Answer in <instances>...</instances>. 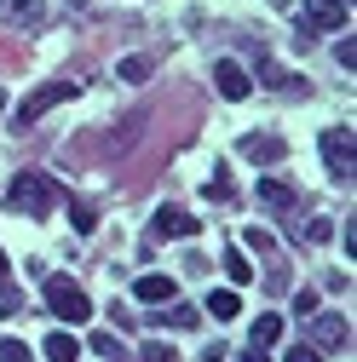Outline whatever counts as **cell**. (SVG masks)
I'll use <instances>...</instances> for the list:
<instances>
[{
    "label": "cell",
    "instance_id": "4",
    "mask_svg": "<svg viewBox=\"0 0 357 362\" xmlns=\"http://www.w3.org/2000/svg\"><path fill=\"white\" fill-rule=\"evenodd\" d=\"M323 167H329L334 178H351V167H357V139H351V127H329V132H323Z\"/></svg>",
    "mask_w": 357,
    "mask_h": 362
},
{
    "label": "cell",
    "instance_id": "14",
    "mask_svg": "<svg viewBox=\"0 0 357 362\" xmlns=\"http://www.w3.org/2000/svg\"><path fill=\"white\" fill-rule=\"evenodd\" d=\"M283 339V316L277 310H265V316H254V351H265V345H277Z\"/></svg>",
    "mask_w": 357,
    "mask_h": 362
},
{
    "label": "cell",
    "instance_id": "21",
    "mask_svg": "<svg viewBox=\"0 0 357 362\" xmlns=\"http://www.w3.org/2000/svg\"><path fill=\"white\" fill-rule=\"evenodd\" d=\"M139 356H144V362H173V356H178V351H173V345H167V339H150V345H144V351H139Z\"/></svg>",
    "mask_w": 357,
    "mask_h": 362
},
{
    "label": "cell",
    "instance_id": "3",
    "mask_svg": "<svg viewBox=\"0 0 357 362\" xmlns=\"http://www.w3.org/2000/svg\"><path fill=\"white\" fill-rule=\"evenodd\" d=\"M75 93H81V81H47V86H35V93L18 104V127H35L47 110H58V104L75 98Z\"/></svg>",
    "mask_w": 357,
    "mask_h": 362
},
{
    "label": "cell",
    "instance_id": "23",
    "mask_svg": "<svg viewBox=\"0 0 357 362\" xmlns=\"http://www.w3.org/2000/svg\"><path fill=\"white\" fill-rule=\"evenodd\" d=\"M334 58H340V64H346V75H351V69H357V40H351V35H346V40H340V47H334Z\"/></svg>",
    "mask_w": 357,
    "mask_h": 362
},
{
    "label": "cell",
    "instance_id": "8",
    "mask_svg": "<svg viewBox=\"0 0 357 362\" xmlns=\"http://www.w3.org/2000/svg\"><path fill=\"white\" fill-rule=\"evenodd\" d=\"M300 18H305V29H340L346 23V0H305Z\"/></svg>",
    "mask_w": 357,
    "mask_h": 362
},
{
    "label": "cell",
    "instance_id": "9",
    "mask_svg": "<svg viewBox=\"0 0 357 362\" xmlns=\"http://www.w3.org/2000/svg\"><path fill=\"white\" fill-rule=\"evenodd\" d=\"M0 18L18 29H40L47 23V0H0Z\"/></svg>",
    "mask_w": 357,
    "mask_h": 362
},
{
    "label": "cell",
    "instance_id": "13",
    "mask_svg": "<svg viewBox=\"0 0 357 362\" xmlns=\"http://www.w3.org/2000/svg\"><path fill=\"white\" fill-rule=\"evenodd\" d=\"M213 322H231V316H242V299H237V288H219V293H208V305H202Z\"/></svg>",
    "mask_w": 357,
    "mask_h": 362
},
{
    "label": "cell",
    "instance_id": "20",
    "mask_svg": "<svg viewBox=\"0 0 357 362\" xmlns=\"http://www.w3.org/2000/svg\"><path fill=\"white\" fill-rule=\"evenodd\" d=\"M0 316H23V293L12 282H0Z\"/></svg>",
    "mask_w": 357,
    "mask_h": 362
},
{
    "label": "cell",
    "instance_id": "1",
    "mask_svg": "<svg viewBox=\"0 0 357 362\" xmlns=\"http://www.w3.org/2000/svg\"><path fill=\"white\" fill-rule=\"evenodd\" d=\"M6 202H12L23 218H52V207H58V185H52L47 173H18L12 190H6Z\"/></svg>",
    "mask_w": 357,
    "mask_h": 362
},
{
    "label": "cell",
    "instance_id": "15",
    "mask_svg": "<svg viewBox=\"0 0 357 362\" xmlns=\"http://www.w3.org/2000/svg\"><path fill=\"white\" fill-rule=\"evenodd\" d=\"M47 362H81V339L75 334H47Z\"/></svg>",
    "mask_w": 357,
    "mask_h": 362
},
{
    "label": "cell",
    "instance_id": "24",
    "mask_svg": "<svg viewBox=\"0 0 357 362\" xmlns=\"http://www.w3.org/2000/svg\"><path fill=\"white\" fill-rule=\"evenodd\" d=\"M283 362H323V351H317V345H288Z\"/></svg>",
    "mask_w": 357,
    "mask_h": 362
},
{
    "label": "cell",
    "instance_id": "10",
    "mask_svg": "<svg viewBox=\"0 0 357 362\" xmlns=\"http://www.w3.org/2000/svg\"><path fill=\"white\" fill-rule=\"evenodd\" d=\"M173 276H156V270H150V276H139V282H132V299H139V305H173Z\"/></svg>",
    "mask_w": 357,
    "mask_h": 362
},
{
    "label": "cell",
    "instance_id": "11",
    "mask_svg": "<svg viewBox=\"0 0 357 362\" xmlns=\"http://www.w3.org/2000/svg\"><path fill=\"white\" fill-rule=\"evenodd\" d=\"M311 334H317V345H346V316H334V310H317L311 316Z\"/></svg>",
    "mask_w": 357,
    "mask_h": 362
},
{
    "label": "cell",
    "instance_id": "17",
    "mask_svg": "<svg viewBox=\"0 0 357 362\" xmlns=\"http://www.w3.org/2000/svg\"><path fill=\"white\" fill-rule=\"evenodd\" d=\"M225 270H231V282H237V288H242V282H254V264L242 259V247H231V253H225Z\"/></svg>",
    "mask_w": 357,
    "mask_h": 362
},
{
    "label": "cell",
    "instance_id": "26",
    "mask_svg": "<svg viewBox=\"0 0 357 362\" xmlns=\"http://www.w3.org/2000/svg\"><path fill=\"white\" fill-rule=\"evenodd\" d=\"M294 310H300V316H317V288H300V299H294Z\"/></svg>",
    "mask_w": 357,
    "mask_h": 362
},
{
    "label": "cell",
    "instance_id": "29",
    "mask_svg": "<svg viewBox=\"0 0 357 362\" xmlns=\"http://www.w3.org/2000/svg\"><path fill=\"white\" fill-rule=\"evenodd\" d=\"M6 270H12V264H6V253H0V282H6Z\"/></svg>",
    "mask_w": 357,
    "mask_h": 362
},
{
    "label": "cell",
    "instance_id": "12",
    "mask_svg": "<svg viewBox=\"0 0 357 362\" xmlns=\"http://www.w3.org/2000/svg\"><path fill=\"white\" fill-rule=\"evenodd\" d=\"M254 196H259L265 207H277V213H288V207H294V190L283 185V178H259V185H254Z\"/></svg>",
    "mask_w": 357,
    "mask_h": 362
},
{
    "label": "cell",
    "instance_id": "16",
    "mask_svg": "<svg viewBox=\"0 0 357 362\" xmlns=\"http://www.w3.org/2000/svg\"><path fill=\"white\" fill-rule=\"evenodd\" d=\"M86 345H93V351H98L104 362H132V356H127V345H121L115 334H93V339H86Z\"/></svg>",
    "mask_w": 357,
    "mask_h": 362
},
{
    "label": "cell",
    "instance_id": "25",
    "mask_svg": "<svg viewBox=\"0 0 357 362\" xmlns=\"http://www.w3.org/2000/svg\"><path fill=\"white\" fill-rule=\"evenodd\" d=\"M329 236H334L329 218H311V224H305V242H329Z\"/></svg>",
    "mask_w": 357,
    "mask_h": 362
},
{
    "label": "cell",
    "instance_id": "5",
    "mask_svg": "<svg viewBox=\"0 0 357 362\" xmlns=\"http://www.w3.org/2000/svg\"><path fill=\"white\" fill-rule=\"evenodd\" d=\"M213 86H219V98H231V104H242V98L254 93V81H248V69H242L237 58H219V64H213Z\"/></svg>",
    "mask_w": 357,
    "mask_h": 362
},
{
    "label": "cell",
    "instance_id": "22",
    "mask_svg": "<svg viewBox=\"0 0 357 362\" xmlns=\"http://www.w3.org/2000/svg\"><path fill=\"white\" fill-rule=\"evenodd\" d=\"M0 362H29V345L23 339H0Z\"/></svg>",
    "mask_w": 357,
    "mask_h": 362
},
{
    "label": "cell",
    "instance_id": "2",
    "mask_svg": "<svg viewBox=\"0 0 357 362\" xmlns=\"http://www.w3.org/2000/svg\"><path fill=\"white\" fill-rule=\"evenodd\" d=\"M47 310L58 316V322H86L93 316V299H86V288L81 282H69V276H47Z\"/></svg>",
    "mask_w": 357,
    "mask_h": 362
},
{
    "label": "cell",
    "instance_id": "7",
    "mask_svg": "<svg viewBox=\"0 0 357 362\" xmlns=\"http://www.w3.org/2000/svg\"><path fill=\"white\" fill-rule=\"evenodd\" d=\"M202 230V218H191L185 207H162L156 213V236H173V242H191Z\"/></svg>",
    "mask_w": 357,
    "mask_h": 362
},
{
    "label": "cell",
    "instance_id": "6",
    "mask_svg": "<svg viewBox=\"0 0 357 362\" xmlns=\"http://www.w3.org/2000/svg\"><path fill=\"white\" fill-rule=\"evenodd\" d=\"M237 150H242L248 161H265V167L288 156V144L277 139V132H242V139H237Z\"/></svg>",
    "mask_w": 357,
    "mask_h": 362
},
{
    "label": "cell",
    "instance_id": "18",
    "mask_svg": "<svg viewBox=\"0 0 357 362\" xmlns=\"http://www.w3.org/2000/svg\"><path fill=\"white\" fill-rule=\"evenodd\" d=\"M162 316H167V328H196V305H178V299H173Z\"/></svg>",
    "mask_w": 357,
    "mask_h": 362
},
{
    "label": "cell",
    "instance_id": "19",
    "mask_svg": "<svg viewBox=\"0 0 357 362\" xmlns=\"http://www.w3.org/2000/svg\"><path fill=\"white\" fill-rule=\"evenodd\" d=\"M121 81H150V58H139V52H132V58H121V69H115Z\"/></svg>",
    "mask_w": 357,
    "mask_h": 362
},
{
    "label": "cell",
    "instance_id": "27",
    "mask_svg": "<svg viewBox=\"0 0 357 362\" xmlns=\"http://www.w3.org/2000/svg\"><path fill=\"white\" fill-rule=\"evenodd\" d=\"M242 242H248L254 253H265V247H271V236H265V230H242Z\"/></svg>",
    "mask_w": 357,
    "mask_h": 362
},
{
    "label": "cell",
    "instance_id": "28",
    "mask_svg": "<svg viewBox=\"0 0 357 362\" xmlns=\"http://www.w3.org/2000/svg\"><path fill=\"white\" fill-rule=\"evenodd\" d=\"M242 362H271V356H265V351H248V356H242Z\"/></svg>",
    "mask_w": 357,
    "mask_h": 362
}]
</instances>
